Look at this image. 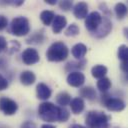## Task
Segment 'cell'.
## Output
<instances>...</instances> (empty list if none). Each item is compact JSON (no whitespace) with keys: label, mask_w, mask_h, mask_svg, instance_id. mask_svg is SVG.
<instances>
[{"label":"cell","mask_w":128,"mask_h":128,"mask_svg":"<svg viewBox=\"0 0 128 128\" xmlns=\"http://www.w3.org/2000/svg\"><path fill=\"white\" fill-rule=\"evenodd\" d=\"M40 60L39 53L34 48H26L22 53V61L26 65L36 64Z\"/></svg>","instance_id":"8"},{"label":"cell","mask_w":128,"mask_h":128,"mask_svg":"<svg viewBox=\"0 0 128 128\" xmlns=\"http://www.w3.org/2000/svg\"><path fill=\"white\" fill-rule=\"evenodd\" d=\"M54 16H55V14L51 10H44L40 13V19H41L42 23L44 25H47V26L52 23V21L54 19Z\"/></svg>","instance_id":"18"},{"label":"cell","mask_w":128,"mask_h":128,"mask_svg":"<svg viewBox=\"0 0 128 128\" xmlns=\"http://www.w3.org/2000/svg\"><path fill=\"white\" fill-rule=\"evenodd\" d=\"M121 69L124 73H128V63L127 62H121Z\"/></svg>","instance_id":"33"},{"label":"cell","mask_w":128,"mask_h":128,"mask_svg":"<svg viewBox=\"0 0 128 128\" xmlns=\"http://www.w3.org/2000/svg\"><path fill=\"white\" fill-rule=\"evenodd\" d=\"M66 25H67V20L64 16H62V15H55L54 16V19L52 21V30L55 34L60 33Z\"/></svg>","instance_id":"11"},{"label":"cell","mask_w":128,"mask_h":128,"mask_svg":"<svg viewBox=\"0 0 128 128\" xmlns=\"http://www.w3.org/2000/svg\"><path fill=\"white\" fill-rule=\"evenodd\" d=\"M115 13L118 19H123L127 13V7L124 3H117L115 5Z\"/></svg>","instance_id":"22"},{"label":"cell","mask_w":128,"mask_h":128,"mask_svg":"<svg viewBox=\"0 0 128 128\" xmlns=\"http://www.w3.org/2000/svg\"><path fill=\"white\" fill-rule=\"evenodd\" d=\"M70 113L65 107L59 106V116H58V122H66L69 119Z\"/></svg>","instance_id":"25"},{"label":"cell","mask_w":128,"mask_h":128,"mask_svg":"<svg viewBox=\"0 0 128 128\" xmlns=\"http://www.w3.org/2000/svg\"><path fill=\"white\" fill-rule=\"evenodd\" d=\"M56 101L61 107H65L66 105H69V103L71 101V96L66 92H61L57 95Z\"/></svg>","instance_id":"20"},{"label":"cell","mask_w":128,"mask_h":128,"mask_svg":"<svg viewBox=\"0 0 128 128\" xmlns=\"http://www.w3.org/2000/svg\"><path fill=\"white\" fill-rule=\"evenodd\" d=\"M30 31L29 21L26 17L19 16L14 18L10 24V32L15 36H25Z\"/></svg>","instance_id":"4"},{"label":"cell","mask_w":128,"mask_h":128,"mask_svg":"<svg viewBox=\"0 0 128 128\" xmlns=\"http://www.w3.org/2000/svg\"><path fill=\"white\" fill-rule=\"evenodd\" d=\"M21 128H37V126L32 121H25L21 124Z\"/></svg>","instance_id":"32"},{"label":"cell","mask_w":128,"mask_h":128,"mask_svg":"<svg viewBox=\"0 0 128 128\" xmlns=\"http://www.w3.org/2000/svg\"><path fill=\"white\" fill-rule=\"evenodd\" d=\"M67 83L72 87H80L85 82V76L80 71H71L67 76Z\"/></svg>","instance_id":"10"},{"label":"cell","mask_w":128,"mask_h":128,"mask_svg":"<svg viewBox=\"0 0 128 128\" xmlns=\"http://www.w3.org/2000/svg\"><path fill=\"white\" fill-rule=\"evenodd\" d=\"M106 73H107V67L104 66V65H101V64L95 65L91 69V74H92V76L94 78L101 79V78L105 77Z\"/></svg>","instance_id":"17"},{"label":"cell","mask_w":128,"mask_h":128,"mask_svg":"<svg viewBox=\"0 0 128 128\" xmlns=\"http://www.w3.org/2000/svg\"><path fill=\"white\" fill-rule=\"evenodd\" d=\"M7 46H8V44H7V41H6L5 37L0 35V52L4 51L7 48Z\"/></svg>","instance_id":"31"},{"label":"cell","mask_w":128,"mask_h":128,"mask_svg":"<svg viewBox=\"0 0 128 128\" xmlns=\"http://www.w3.org/2000/svg\"><path fill=\"white\" fill-rule=\"evenodd\" d=\"M110 87H111V81L107 77H103V78H101V79H99L97 81V88L101 92L108 91L110 89Z\"/></svg>","instance_id":"21"},{"label":"cell","mask_w":128,"mask_h":128,"mask_svg":"<svg viewBox=\"0 0 128 128\" xmlns=\"http://www.w3.org/2000/svg\"><path fill=\"white\" fill-rule=\"evenodd\" d=\"M85 123L87 128H108L109 117L100 111H90L86 116Z\"/></svg>","instance_id":"3"},{"label":"cell","mask_w":128,"mask_h":128,"mask_svg":"<svg viewBox=\"0 0 128 128\" xmlns=\"http://www.w3.org/2000/svg\"><path fill=\"white\" fill-rule=\"evenodd\" d=\"M117 55H118V58L121 60V62H127L128 61V47L124 44L120 45L118 47Z\"/></svg>","instance_id":"23"},{"label":"cell","mask_w":128,"mask_h":128,"mask_svg":"<svg viewBox=\"0 0 128 128\" xmlns=\"http://www.w3.org/2000/svg\"><path fill=\"white\" fill-rule=\"evenodd\" d=\"M111 29H112V23L109 20V18L102 17V21H101L99 27L97 28V30L95 32H93V35L97 38H103L110 33Z\"/></svg>","instance_id":"9"},{"label":"cell","mask_w":128,"mask_h":128,"mask_svg":"<svg viewBox=\"0 0 128 128\" xmlns=\"http://www.w3.org/2000/svg\"><path fill=\"white\" fill-rule=\"evenodd\" d=\"M102 21V16L99 12L97 11H93L91 13H89L86 16L85 19V27L87 28L88 31H90L91 33L95 32L97 30V28L99 27L100 23Z\"/></svg>","instance_id":"5"},{"label":"cell","mask_w":128,"mask_h":128,"mask_svg":"<svg viewBox=\"0 0 128 128\" xmlns=\"http://www.w3.org/2000/svg\"><path fill=\"white\" fill-rule=\"evenodd\" d=\"M73 14L77 19L86 18L88 15V5L86 2H78L73 9Z\"/></svg>","instance_id":"12"},{"label":"cell","mask_w":128,"mask_h":128,"mask_svg":"<svg viewBox=\"0 0 128 128\" xmlns=\"http://www.w3.org/2000/svg\"><path fill=\"white\" fill-rule=\"evenodd\" d=\"M8 25V19L4 16V15H1L0 14V31L5 29Z\"/></svg>","instance_id":"30"},{"label":"cell","mask_w":128,"mask_h":128,"mask_svg":"<svg viewBox=\"0 0 128 128\" xmlns=\"http://www.w3.org/2000/svg\"><path fill=\"white\" fill-rule=\"evenodd\" d=\"M114 128H119V127H114Z\"/></svg>","instance_id":"37"},{"label":"cell","mask_w":128,"mask_h":128,"mask_svg":"<svg viewBox=\"0 0 128 128\" xmlns=\"http://www.w3.org/2000/svg\"><path fill=\"white\" fill-rule=\"evenodd\" d=\"M86 62L83 60V61H80L79 62H69L67 65H66V70L70 71V70H74V69H80V68H83L84 67V64Z\"/></svg>","instance_id":"27"},{"label":"cell","mask_w":128,"mask_h":128,"mask_svg":"<svg viewBox=\"0 0 128 128\" xmlns=\"http://www.w3.org/2000/svg\"><path fill=\"white\" fill-rule=\"evenodd\" d=\"M7 87H8V81H7V79L2 74H0V91L5 90Z\"/></svg>","instance_id":"29"},{"label":"cell","mask_w":128,"mask_h":128,"mask_svg":"<svg viewBox=\"0 0 128 128\" xmlns=\"http://www.w3.org/2000/svg\"><path fill=\"white\" fill-rule=\"evenodd\" d=\"M35 80H36V76L32 71L26 70L20 74V81L23 85H26V86L32 85L35 82Z\"/></svg>","instance_id":"16"},{"label":"cell","mask_w":128,"mask_h":128,"mask_svg":"<svg viewBox=\"0 0 128 128\" xmlns=\"http://www.w3.org/2000/svg\"><path fill=\"white\" fill-rule=\"evenodd\" d=\"M86 52H87V47L83 43H77L71 49V53H72L73 57H75L76 59H79V60H81L85 56Z\"/></svg>","instance_id":"15"},{"label":"cell","mask_w":128,"mask_h":128,"mask_svg":"<svg viewBox=\"0 0 128 128\" xmlns=\"http://www.w3.org/2000/svg\"><path fill=\"white\" fill-rule=\"evenodd\" d=\"M44 35L42 32H36L34 33L30 38L27 39V43H32V44H39L43 41Z\"/></svg>","instance_id":"24"},{"label":"cell","mask_w":128,"mask_h":128,"mask_svg":"<svg viewBox=\"0 0 128 128\" xmlns=\"http://www.w3.org/2000/svg\"><path fill=\"white\" fill-rule=\"evenodd\" d=\"M69 50L68 47L61 41L54 42L53 44L50 45L46 52V58L49 61L52 62H60L65 60L68 57Z\"/></svg>","instance_id":"1"},{"label":"cell","mask_w":128,"mask_h":128,"mask_svg":"<svg viewBox=\"0 0 128 128\" xmlns=\"http://www.w3.org/2000/svg\"><path fill=\"white\" fill-rule=\"evenodd\" d=\"M102 102L110 111H122L125 108V103L123 100L119 98H111L108 95H104V98H102Z\"/></svg>","instance_id":"6"},{"label":"cell","mask_w":128,"mask_h":128,"mask_svg":"<svg viewBox=\"0 0 128 128\" xmlns=\"http://www.w3.org/2000/svg\"><path fill=\"white\" fill-rule=\"evenodd\" d=\"M51 93H52L51 89L45 83H39L37 85V87H36L37 98H39L41 100H47L48 98H50Z\"/></svg>","instance_id":"13"},{"label":"cell","mask_w":128,"mask_h":128,"mask_svg":"<svg viewBox=\"0 0 128 128\" xmlns=\"http://www.w3.org/2000/svg\"><path fill=\"white\" fill-rule=\"evenodd\" d=\"M78 34H79V27L75 23H72L71 25H69L67 27V29L65 30L66 36H76Z\"/></svg>","instance_id":"26"},{"label":"cell","mask_w":128,"mask_h":128,"mask_svg":"<svg viewBox=\"0 0 128 128\" xmlns=\"http://www.w3.org/2000/svg\"><path fill=\"white\" fill-rule=\"evenodd\" d=\"M39 117L46 122H55L58 121L59 116V106L54 105L51 102H42L38 107Z\"/></svg>","instance_id":"2"},{"label":"cell","mask_w":128,"mask_h":128,"mask_svg":"<svg viewBox=\"0 0 128 128\" xmlns=\"http://www.w3.org/2000/svg\"><path fill=\"white\" fill-rule=\"evenodd\" d=\"M72 5H73V3H72V1H70V0H64V1H60V2H59V7H60L62 10H64V11L70 10V9L72 8Z\"/></svg>","instance_id":"28"},{"label":"cell","mask_w":128,"mask_h":128,"mask_svg":"<svg viewBox=\"0 0 128 128\" xmlns=\"http://www.w3.org/2000/svg\"><path fill=\"white\" fill-rule=\"evenodd\" d=\"M45 2H46L47 4H50V5H55V4L57 3L55 0H46Z\"/></svg>","instance_id":"36"},{"label":"cell","mask_w":128,"mask_h":128,"mask_svg":"<svg viewBox=\"0 0 128 128\" xmlns=\"http://www.w3.org/2000/svg\"><path fill=\"white\" fill-rule=\"evenodd\" d=\"M69 128H87V127H85L83 125H80V124H72V125L69 126Z\"/></svg>","instance_id":"34"},{"label":"cell","mask_w":128,"mask_h":128,"mask_svg":"<svg viewBox=\"0 0 128 128\" xmlns=\"http://www.w3.org/2000/svg\"><path fill=\"white\" fill-rule=\"evenodd\" d=\"M0 110L5 115H13L18 110L17 103L7 97H1L0 98Z\"/></svg>","instance_id":"7"},{"label":"cell","mask_w":128,"mask_h":128,"mask_svg":"<svg viewBox=\"0 0 128 128\" xmlns=\"http://www.w3.org/2000/svg\"><path fill=\"white\" fill-rule=\"evenodd\" d=\"M81 98H86L88 100H94L96 98V91L92 87H84L80 90Z\"/></svg>","instance_id":"19"},{"label":"cell","mask_w":128,"mask_h":128,"mask_svg":"<svg viewBox=\"0 0 128 128\" xmlns=\"http://www.w3.org/2000/svg\"><path fill=\"white\" fill-rule=\"evenodd\" d=\"M41 128H56V127L53 125H50V124H43L41 126Z\"/></svg>","instance_id":"35"},{"label":"cell","mask_w":128,"mask_h":128,"mask_svg":"<svg viewBox=\"0 0 128 128\" xmlns=\"http://www.w3.org/2000/svg\"><path fill=\"white\" fill-rule=\"evenodd\" d=\"M70 107H71V111L74 113V114H79L83 111L84 107H85V103H84V100L81 98V97H75L73 98L70 103H69Z\"/></svg>","instance_id":"14"}]
</instances>
